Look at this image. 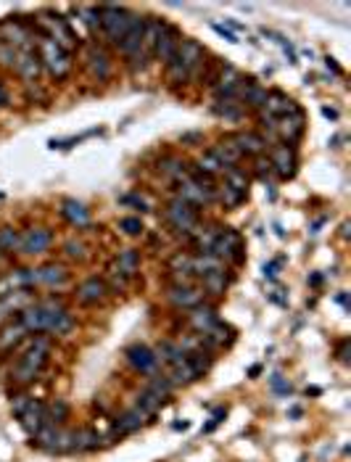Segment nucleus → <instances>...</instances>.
<instances>
[{"mask_svg":"<svg viewBox=\"0 0 351 462\" xmlns=\"http://www.w3.org/2000/svg\"><path fill=\"white\" fill-rule=\"evenodd\" d=\"M48 354H51V338L48 336L32 338L24 346V354L19 357L16 367H13V381L22 385L37 381V375L43 373V367L48 364Z\"/></svg>","mask_w":351,"mask_h":462,"instance_id":"1","label":"nucleus"},{"mask_svg":"<svg viewBox=\"0 0 351 462\" xmlns=\"http://www.w3.org/2000/svg\"><path fill=\"white\" fill-rule=\"evenodd\" d=\"M204 55H206V51H204L196 40H183L180 48H177L175 58L166 64L169 82H175V85H185L187 79L198 72V66L204 64Z\"/></svg>","mask_w":351,"mask_h":462,"instance_id":"2","label":"nucleus"},{"mask_svg":"<svg viewBox=\"0 0 351 462\" xmlns=\"http://www.w3.org/2000/svg\"><path fill=\"white\" fill-rule=\"evenodd\" d=\"M100 13V32L106 34V40L111 45H119L121 37L130 32V27L138 22V13L127 11L121 6H98Z\"/></svg>","mask_w":351,"mask_h":462,"instance_id":"3","label":"nucleus"},{"mask_svg":"<svg viewBox=\"0 0 351 462\" xmlns=\"http://www.w3.org/2000/svg\"><path fill=\"white\" fill-rule=\"evenodd\" d=\"M37 55H40V64H43V69L53 79L69 77V72H72V53L64 51L61 45H55L53 40L43 37V40L37 43Z\"/></svg>","mask_w":351,"mask_h":462,"instance_id":"4","label":"nucleus"},{"mask_svg":"<svg viewBox=\"0 0 351 462\" xmlns=\"http://www.w3.org/2000/svg\"><path fill=\"white\" fill-rule=\"evenodd\" d=\"M166 222H169L177 232L193 235V232L198 230V211H196V206H190V204H185L183 198L177 196L166 204Z\"/></svg>","mask_w":351,"mask_h":462,"instance_id":"5","label":"nucleus"},{"mask_svg":"<svg viewBox=\"0 0 351 462\" xmlns=\"http://www.w3.org/2000/svg\"><path fill=\"white\" fill-rule=\"evenodd\" d=\"M211 256H217L222 262H232V264H241L243 262V241L241 235L230 227L217 232V238L211 243Z\"/></svg>","mask_w":351,"mask_h":462,"instance_id":"6","label":"nucleus"},{"mask_svg":"<svg viewBox=\"0 0 351 462\" xmlns=\"http://www.w3.org/2000/svg\"><path fill=\"white\" fill-rule=\"evenodd\" d=\"M304 130H307V117H304V111L298 109V106L293 111H288L286 117L277 119V138L283 140V145L296 148V143L304 138Z\"/></svg>","mask_w":351,"mask_h":462,"instance_id":"7","label":"nucleus"},{"mask_svg":"<svg viewBox=\"0 0 351 462\" xmlns=\"http://www.w3.org/2000/svg\"><path fill=\"white\" fill-rule=\"evenodd\" d=\"M270 159V164H272V175L277 180H291V177L296 175V166H298V156H296V148H291V145H274L272 148V156H267Z\"/></svg>","mask_w":351,"mask_h":462,"instance_id":"8","label":"nucleus"},{"mask_svg":"<svg viewBox=\"0 0 351 462\" xmlns=\"http://www.w3.org/2000/svg\"><path fill=\"white\" fill-rule=\"evenodd\" d=\"M85 69H88L90 77L98 79V82L111 77L114 64H111V55L103 51V45H98V43L88 45V51H85Z\"/></svg>","mask_w":351,"mask_h":462,"instance_id":"9","label":"nucleus"},{"mask_svg":"<svg viewBox=\"0 0 351 462\" xmlns=\"http://www.w3.org/2000/svg\"><path fill=\"white\" fill-rule=\"evenodd\" d=\"M204 296L206 293L201 291V286H193V283H172L166 288V298L177 309H196L204 301Z\"/></svg>","mask_w":351,"mask_h":462,"instance_id":"10","label":"nucleus"},{"mask_svg":"<svg viewBox=\"0 0 351 462\" xmlns=\"http://www.w3.org/2000/svg\"><path fill=\"white\" fill-rule=\"evenodd\" d=\"M124 359H127L140 375H156V370H159V357H156L154 349H148L145 343H132V346H127Z\"/></svg>","mask_w":351,"mask_h":462,"instance_id":"11","label":"nucleus"},{"mask_svg":"<svg viewBox=\"0 0 351 462\" xmlns=\"http://www.w3.org/2000/svg\"><path fill=\"white\" fill-rule=\"evenodd\" d=\"M0 43L11 45V48H16V51L34 48L32 34H29V29H27V24H22L19 19H6V22H0Z\"/></svg>","mask_w":351,"mask_h":462,"instance_id":"12","label":"nucleus"},{"mask_svg":"<svg viewBox=\"0 0 351 462\" xmlns=\"http://www.w3.org/2000/svg\"><path fill=\"white\" fill-rule=\"evenodd\" d=\"M180 43H183V32L177 29L175 24L164 22V29H161V37H159V45H156L154 58H156V61H161V64L166 66L169 61H172V58H175Z\"/></svg>","mask_w":351,"mask_h":462,"instance_id":"13","label":"nucleus"},{"mask_svg":"<svg viewBox=\"0 0 351 462\" xmlns=\"http://www.w3.org/2000/svg\"><path fill=\"white\" fill-rule=\"evenodd\" d=\"M13 69H16V74H19V77L27 79V85L37 82V77L43 74V64H40L37 48H24V51H19Z\"/></svg>","mask_w":351,"mask_h":462,"instance_id":"14","label":"nucleus"},{"mask_svg":"<svg viewBox=\"0 0 351 462\" xmlns=\"http://www.w3.org/2000/svg\"><path fill=\"white\" fill-rule=\"evenodd\" d=\"M109 286H106V280L103 277H88V280H82L77 286V301L79 304H85V307H93V304H100V301H106L109 298Z\"/></svg>","mask_w":351,"mask_h":462,"instance_id":"15","label":"nucleus"},{"mask_svg":"<svg viewBox=\"0 0 351 462\" xmlns=\"http://www.w3.org/2000/svg\"><path fill=\"white\" fill-rule=\"evenodd\" d=\"M51 243H53L51 230H45V227H32V230H27L22 238H19V249H22V253H27V256H37V253L48 251Z\"/></svg>","mask_w":351,"mask_h":462,"instance_id":"16","label":"nucleus"},{"mask_svg":"<svg viewBox=\"0 0 351 462\" xmlns=\"http://www.w3.org/2000/svg\"><path fill=\"white\" fill-rule=\"evenodd\" d=\"M48 319H51V301L48 298L43 304L27 307L22 312V325L27 333H48Z\"/></svg>","mask_w":351,"mask_h":462,"instance_id":"17","label":"nucleus"},{"mask_svg":"<svg viewBox=\"0 0 351 462\" xmlns=\"http://www.w3.org/2000/svg\"><path fill=\"white\" fill-rule=\"evenodd\" d=\"M187 322H190V328L196 330L198 336H206L208 330L214 328L217 322H220V315H217V309L208 307V304H198L196 309H190V315H187Z\"/></svg>","mask_w":351,"mask_h":462,"instance_id":"18","label":"nucleus"},{"mask_svg":"<svg viewBox=\"0 0 351 462\" xmlns=\"http://www.w3.org/2000/svg\"><path fill=\"white\" fill-rule=\"evenodd\" d=\"M232 140H235V145H238V151H241V156H262L264 151H267V140H264L259 132H251V130H241L232 135Z\"/></svg>","mask_w":351,"mask_h":462,"instance_id":"19","label":"nucleus"},{"mask_svg":"<svg viewBox=\"0 0 351 462\" xmlns=\"http://www.w3.org/2000/svg\"><path fill=\"white\" fill-rule=\"evenodd\" d=\"M51 301V319H48V333L53 336H66L69 330L74 328V317L69 315V309L61 307V301L48 298Z\"/></svg>","mask_w":351,"mask_h":462,"instance_id":"20","label":"nucleus"},{"mask_svg":"<svg viewBox=\"0 0 351 462\" xmlns=\"http://www.w3.org/2000/svg\"><path fill=\"white\" fill-rule=\"evenodd\" d=\"M19 423H22V428L29 433V436H34L37 430L43 428L45 423V404L40 402V399H32L29 402V407L24 409V415H19Z\"/></svg>","mask_w":351,"mask_h":462,"instance_id":"21","label":"nucleus"},{"mask_svg":"<svg viewBox=\"0 0 351 462\" xmlns=\"http://www.w3.org/2000/svg\"><path fill=\"white\" fill-rule=\"evenodd\" d=\"M119 48V53L124 58H132V55H138L143 51V19L138 16V22L130 27V32L121 37V43L117 45Z\"/></svg>","mask_w":351,"mask_h":462,"instance_id":"22","label":"nucleus"},{"mask_svg":"<svg viewBox=\"0 0 351 462\" xmlns=\"http://www.w3.org/2000/svg\"><path fill=\"white\" fill-rule=\"evenodd\" d=\"M211 151H214V156L220 159V164L225 166V169H232V166L243 159L241 151H238V145H235V140H232V135H225V138H222L220 143L214 145Z\"/></svg>","mask_w":351,"mask_h":462,"instance_id":"23","label":"nucleus"},{"mask_svg":"<svg viewBox=\"0 0 351 462\" xmlns=\"http://www.w3.org/2000/svg\"><path fill=\"white\" fill-rule=\"evenodd\" d=\"M296 109V103L288 98L283 90H270V95H267V103H264V114H270L274 119H280V117H286L288 111Z\"/></svg>","mask_w":351,"mask_h":462,"instance_id":"24","label":"nucleus"},{"mask_svg":"<svg viewBox=\"0 0 351 462\" xmlns=\"http://www.w3.org/2000/svg\"><path fill=\"white\" fill-rule=\"evenodd\" d=\"M161 29H164V22H161V19H156V16L143 19V53L148 55V58H154L159 37H161Z\"/></svg>","mask_w":351,"mask_h":462,"instance_id":"25","label":"nucleus"},{"mask_svg":"<svg viewBox=\"0 0 351 462\" xmlns=\"http://www.w3.org/2000/svg\"><path fill=\"white\" fill-rule=\"evenodd\" d=\"M217 272H225V262L211 256V253H198L193 256V277H208V275H217Z\"/></svg>","mask_w":351,"mask_h":462,"instance_id":"26","label":"nucleus"},{"mask_svg":"<svg viewBox=\"0 0 351 462\" xmlns=\"http://www.w3.org/2000/svg\"><path fill=\"white\" fill-rule=\"evenodd\" d=\"M143 423H145V415L140 409L132 407L130 412H124L121 418H117V423H114V436H130V433L143 428Z\"/></svg>","mask_w":351,"mask_h":462,"instance_id":"27","label":"nucleus"},{"mask_svg":"<svg viewBox=\"0 0 351 462\" xmlns=\"http://www.w3.org/2000/svg\"><path fill=\"white\" fill-rule=\"evenodd\" d=\"M69 280V272H66L64 264H45L43 270H37V283H45V286H64Z\"/></svg>","mask_w":351,"mask_h":462,"instance_id":"28","label":"nucleus"},{"mask_svg":"<svg viewBox=\"0 0 351 462\" xmlns=\"http://www.w3.org/2000/svg\"><path fill=\"white\" fill-rule=\"evenodd\" d=\"M166 378H169V383L175 385H190V383H196L198 381V373L196 370H193V364L187 362H180V364H172V367H169V375H166Z\"/></svg>","mask_w":351,"mask_h":462,"instance_id":"29","label":"nucleus"},{"mask_svg":"<svg viewBox=\"0 0 351 462\" xmlns=\"http://www.w3.org/2000/svg\"><path fill=\"white\" fill-rule=\"evenodd\" d=\"M211 111H214L217 117H222V119H227V121H241L243 114H246V109H243L241 100H214Z\"/></svg>","mask_w":351,"mask_h":462,"instance_id":"30","label":"nucleus"},{"mask_svg":"<svg viewBox=\"0 0 351 462\" xmlns=\"http://www.w3.org/2000/svg\"><path fill=\"white\" fill-rule=\"evenodd\" d=\"M61 214H64L72 225H77V227H82V225H88L90 222L88 206H85V204H79V201H74V198L64 201V209H61Z\"/></svg>","mask_w":351,"mask_h":462,"instance_id":"31","label":"nucleus"},{"mask_svg":"<svg viewBox=\"0 0 351 462\" xmlns=\"http://www.w3.org/2000/svg\"><path fill=\"white\" fill-rule=\"evenodd\" d=\"M156 357H159V362H166L169 367L172 364H180L187 359V354L180 349V343H172V341H161L159 343V349H156Z\"/></svg>","mask_w":351,"mask_h":462,"instance_id":"32","label":"nucleus"},{"mask_svg":"<svg viewBox=\"0 0 351 462\" xmlns=\"http://www.w3.org/2000/svg\"><path fill=\"white\" fill-rule=\"evenodd\" d=\"M100 447V433L93 428L74 430V451H93Z\"/></svg>","mask_w":351,"mask_h":462,"instance_id":"33","label":"nucleus"},{"mask_svg":"<svg viewBox=\"0 0 351 462\" xmlns=\"http://www.w3.org/2000/svg\"><path fill=\"white\" fill-rule=\"evenodd\" d=\"M159 172L166 175L169 180H177V183L187 180L185 161H183V159H175V156H169V159H164V161H159Z\"/></svg>","mask_w":351,"mask_h":462,"instance_id":"34","label":"nucleus"},{"mask_svg":"<svg viewBox=\"0 0 351 462\" xmlns=\"http://www.w3.org/2000/svg\"><path fill=\"white\" fill-rule=\"evenodd\" d=\"M196 169L198 172H204V175H208V177H214V175H225L227 169L220 164V159L214 156V151H204V154L198 156V161H196Z\"/></svg>","mask_w":351,"mask_h":462,"instance_id":"35","label":"nucleus"},{"mask_svg":"<svg viewBox=\"0 0 351 462\" xmlns=\"http://www.w3.org/2000/svg\"><path fill=\"white\" fill-rule=\"evenodd\" d=\"M145 391H151V394L156 396V399H161V402H166L169 396H172V391H175V385L169 383V378L166 375H151V381H148V388Z\"/></svg>","mask_w":351,"mask_h":462,"instance_id":"36","label":"nucleus"},{"mask_svg":"<svg viewBox=\"0 0 351 462\" xmlns=\"http://www.w3.org/2000/svg\"><path fill=\"white\" fill-rule=\"evenodd\" d=\"M230 286V280L225 277V272H217V275H208L201 280V291L208 293V296H222Z\"/></svg>","mask_w":351,"mask_h":462,"instance_id":"37","label":"nucleus"},{"mask_svg":"<svg viewBox=\"0 0 351 462\" xmlns=\"http://www.w3.org/2000/svg\"><path fill=\"white\" fill-rule=\"evenodd\" d=\"M117 267H119V272L124 277H132L138 272V264H140V253L135 251V249H127V251L119 253V259H117Z\"/></svg>","mask_w":351,"mask_h":462,"instance_id":"38","label":"nucleus"},{"mask_svg":"<svg viewBox=\"0 0 351 462\" xmlns=\"http://www.w3.org/2000/svg\"><path fill=\"white\" fill-rule=\"evenodd\" d=\"M66 418H69V404L66 402H61V399H55V402H51V404H45V420L48 423H53V425H64Z\"/></svg>","mask_w":351,"mask_h":462,"instance_id":"39","label":"nucleus"},{"mask_svg":"<svg viewBox=\"0 0 351 462\" xmlns=\"http://www.w3.org/2000/svg\"><path fill=\"white\" fill-rule=\"evenodd\" d=\"M164 402L161 399H156L151 391H143V394H138V402H135V409H140L145 418H154L156 412H159V407H161Z\"/></svg>","mask_w":351,"mask_h":462,"instance_id":"40","label":"nucleus"},{"mask_svg":"<svg viewBox=\"0 0 351 462\" xmlns=\"http://www.w3.org/2000/svg\"><path fill=\"white\" fill-rule=\"evenodd\" d=\"M27 333L24 330L22 322H16V325H8V328L0 330V349H11V346H16V343L22 341V336Z\"/></svg>","mask_w":351,"mask_h":462,"instance_id":"41","label":"nucleus"},{"mask_svg":"<svg viewBox=\"0 0 351 462\" xmlns=\"http://www.w3.org/2000/svg\"><path fill=\"white\" fill-rule=\"evenodd\" d=\"M225 185H230L232 190H241V193H249V177H246L243 169L232 166V169L225 172Z\"/></svg>","mask_w":351,"mask_h":462,"instance_id":"42","label":"nucleus"},{"mask_svg":"<svg viewBox=\"0 0 351 462\" xmlns=\"http://www.w3.org/2000/svg\"><path fill=\"white\" fill-rule=\"evenodd\" d=\"M74 13H77L82 22L88 24V29H93V32H98L100 27V13H98V6H77L74 8Z\"/></svg>","mask_w":351,"mask_h":462,"instance_id":"43","label":"nucleus"},{"mask_svg":"<svg viewBox=\"0 0 351 462\" xmlns=\"http://www.w3.org/2000/svg\"><path fill=\"white\" fill-rule=\"evenodd\" d=\"M19 249V232L13 227H0V251H13Z\"/></svg>","mask_w":351,"mask_h":462,"instance_id":"44","label":"nucleus"},{"mask_svg":"<svg viewBox=\"0 0 351 462\" xmlns=\"http://www.w3.org/2000/svg\"><path fill=\"white\" fill-rule=\"evenodd\" d=\"M217 198H222L227 206H238L241 201H246V193H241V190H232L230 185H222V187H217Z\"/></svg>","mask_w":351,"mask_h":462,"instance_id":"45","label":"nucleus"},{"mask_svg":"<svg viewBox=\"0 0 351 462\" xmlns=\"http://www.w3.org/2000/svg\"><path fill=\"white\" fill-rule=\"evenodd\" d=\"M119 230L124 235H140L143 232V220L140 217H124V220H119Z\"/></svg>","mask_w":351,"mask_h":462,"instance_id":"46","label":"nucleus"},{"mask_svg":"<svg viewBox=\"0 0 351 462\" xmlns=\"http://www.w3.org/2000/svg\"><path fill=\"white\" fill-rule=\"evenodd\" d=\"M64 253L69 256V259H85V256H88V246H85L82 241H66Z\"/></svg>","mask_w":351,"mask_h":462,"instance_id":"47","label":"nucleus"},{"mask_svg":"<svg viewBox=\"0 0 351 462\" xmlns=\"http://www.w3.org/2000/svg\"><path fill=\"white\" fill-rule=\"evenodd\" d=\"M253 175L259 177V180H264V183H267V177L272 175V164H270L267 156H256L253 159Z\"/></svg>","mask_w":351,"mask_h":462,"instance_id":"48","label":"nucleus"},{"mask_svg":"<svg viewBox=\"0 0 351 462\" xmlns=\"http://www.w3.org/2000/svg\"><path fill=\"white\" fill-rule=\"evenodd\" d=\"M16 55H19V51L16 48H11V45L0 43V66H6V69H13V64H16Z\"/></svg>","mask_w":351,"mask_h":462,"instance_id":"49","label":"nucleus"},{"mask_svg":"<svg viewBox=\"0 0 351 462\" xmlns=\"http://www.w3.org/2000/svg\"><path fill=\"white\" fill-rule=\"evenodd\" d=\"M259 130L270 132V138H277V119L262 111V114H259Z\"/></svg>","mask_w":351,"mask_h":462,"instance_id":"50","label":"nucleus"},{"mask_svg":"<svg viewBox=\"0 0 351 462\" xmlns=\"http://www.w3.org/2000/svg\"><path fill=\"white\" fill-rule=\"evenodd\" d=\"M29 402H32V396L29 394H16L11 399V409H13V415L19 418V415H24V409L29 407Z\"/></svg>","mask_w":351,"mask_h":462,"instance_id":"51","label":"nucleus"},{"mask_svg":"<svg viewBox=\"0 0 351 462\" xmlns=\"http://www.w3.org/2000/svg\"><path fill=\"white\" fill-rule=\"evenodd\" d=\"M121 204H124V206H135V209H140V211H148V204H145V198L138 196V193L121 196Z\"/></svg>","mask_w":351,"mask_h":462,"instance_id":"52","label":"nucleus"},{"mask_svg":"<svg viewBox=\"0 0 351 462\" xmlns=\"http://www.w3.org/2000/svg\"><path fill=\"white\" fill-rule=\"evenodd\" d=\"M272 388L277 391V394H291V383H288V381L280 373L272 375Z\"/></svg>","mask_w":351,"mask_h":462,"instance_id":"53","label":"nucleus"},{"mask_svg":"<svg viewBox=\"0 0 351 462\" xmlns=\"http://www.w3.org/2000/svg\"><path fill=\"white\" fill-rule=\"evenodd\" d=\"M211 29H214L217 34H222V37H225L227 43H241V40H238V34L232 32V29H227L225 24H211Z\"/></svg>","mask_w":351,"mask_h":462,"instance_id":"54","label":"nucleus"},{"mask_svg":"<svg viewBox=\"0 0 351 462\" xmlns=\"http://www.w3.org/2000/svg\"><path fill=\"white\" fill-rule=\"evenodd\" d=\"M349 346H351L349 338H343V341H340V346H338V359H340L343 364L349 362Z\"/></svg>","mask_w":351,"mask_h":462,"instance_id":"55","label":"nucleus"},{"mask_svg":"<svg viewBox=\"0 0 351 462\" xmlns=\"http://www.w3.org/2000/svg\"><path fill=\"white\" fill-rule=\"evenodd\" d=\"M225 415H227L225 409H217V412H214V418H211V423H208V425H206L204 430H206V433H208V430H214V428H217V425L222 423V418H225Z\"/></svg>","mask_w":351,"mask_h":462,"instance_id":"56","label":"nucleus"},{"mask_svg":"<svg viewBox=\"0 0 351 462\" xmlns=\"http://www.w3.org/2000/svg\"><path fill=\"white\" fill-rule=\"evenodd\" d=\"M277 270H280V259H274V262L264 264V275H267V277H274V275H277Z\"/></svg>","mask_w":351,"mask_h":462,"instance_id":"57","label":"nucleus"},{"mask_svg":"<svg viewBox=\"0 0 351 462\" xmlns=\"http://www.w3.org/2000/svg\"><path fill=\"white\" fill-rule=\"evenodd\" d=\"M325 64H328V69L333 72V74H338V77L343 74V72H340V66L336 64V58H330V55H328V58H325Z\"/></svg>","mask_w":351,"mask_h":462,"instance_id":"58","label":"nucleus"},{"mask_svg":"<svg viewBox=\"0 0 351 462\" xmlns=\"http://www.w3.org/2000/svg\"><path fill=\"white\" fill-rule=\"evenodd\" d=\"M322 114H325L328 119H333V121L338 119V111H336V109H330V106H322Z\"/></svg>","mask_w":351,"mask_h":462,"instance_id":"59","label":"nucleus"},{"mask_svg":"<svg viewBox=\"0 0 351 462\" xmlns=\"http://www.w3.org/2000/svg\"><path fill=\"white\" fill-rule=\"evenodd\" d=\"M6 103H8V93H6V88H3V85H0V109H3V106H6Z\"/></svg>","mask_w":351,"mask_h":462,"instance_id":"60","label":"nucleus"},{"mask_svg":"<svg viewBox=\"0 0 351 462\" xmlns=\"http://www.w3.org/2000/svg\"><path fill=\"white\" fill-rule=\"evenodd\" d=\"M309 283H312V286H319V283H322V277H319V275H312V277H309Z\"/></svg>","mask_w":351,"mask_h":462,"instance_id":"61","label":"nucleus"},{"mask_svg":"<svg viewBox=\"0 0 351 462\" xmlns=\"http://www.w3.org/2000/svg\"><path fill=\"white\" fill-rule=\"evenodd\" d=\"M3 262H6V256H3V253H0V264H3Z\"/></svg>","mask_w":351,"mask_h":462,"instance_id":"62","label":"nucleus"}]
</instances>
